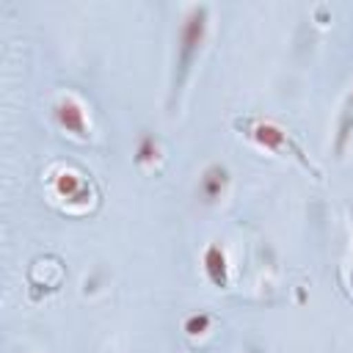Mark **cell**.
I'll return each mask as SVG.
<instances>
[{"label":"cell","mask_w":353,"mask_h":353,"mask_svg":"<svg viewBox=\"0 0 353 353\" xmlns=\"http://www.w3.org/2000/svg\"><path fill=\"white\" fill-rule=\"evenodd\" d=\"M204 270H207V276H210L212 284H218V287L226 284V256H223L221 245H210L207 248V254H204Z\"/></svg>","instance_id":"5"},{"label":"cell","mask_w":353,"mask_h":353,"mask_svg":"<svg viewBox=\"0 0 353 353\" xmlns=\"http://www.w3.org/2000/svg\"><path fill=\"white\" fill-rule=\"evenodd\" d=\"M350 108H353V97H350Z\"/></svg>","instance_id":"9"},{"label":"cell","mask_w":353,"mask_h":353,"mask_svg":"<svg viewBox=\"0 0 353 353\" xmlns=\"http://www.w3.org/2000/svg\"><path fill=\"white\" fill-rule=\"evenodd\" d=\"M251 138H254L256 143H262V146L273 149V152H279V149L287 143V132H284V130H279V127H276V124H270V121H259V124L251 130Z\"/></svg>","instance_id":"4"},{"label":"cell","mask_w":353,"mask_h":353,"mask_svg":"<svg viewBox=\"0 0 353 353\" xmlns=\"http://www.w3.org/2000/svg\"><path fill=\"white\" fill-rule=\"evenodd\" d=\"M154 157H157V143H154V138L146 135V138L138 143V160H141V163H152Z\"/></svg>","instance_id":"8"},{"label":"cell","mask_w":353,"mask_h":353,"mask_svg":"<svg viewBox=\"0 0 353 353\" xmlns=\"http://www.w3.org/2000/svg\"><path fill=\"white\" fill-rule=\"evenodd\" d=\"M55 190L63 199H80L83 190H85V185H83V179L77 174H61L58 182H55Z\"/></svg>","instance_id":"6"},{"label":"cell","mask_w":353,"mask_h":353,"mask_svg":"<svg viewBox=\"0 0 353 353\" xmlns=\"http://www.w3.org/2000/svg\"><path fill=\"white\" fill-rule=\"evenodd\" d=\"M55 119H58V124L66 130V132H74V135H85V113H83V108H80V102L74 99V97H63V99H58V105H55Z\"/></svg>","instance_id":"2"},{"label":"cell","mask_w":353,"mask_h":353,"mask_svg":"<svg viewBox=\"0 0 353 353\" xmlns=\"http://www.w3.org/2000/svg\"><path fill=\"white\" fill-rule=\"evenodd\" d=\"M207 328H210V317H207V314H193V317L185 320V331H188L190 336H199V334H204Z\"/></svg>","instance_id":"7"},{"label":"cell","mask_w":353,"mask_h":353,"mask_svg":"<svg viewBox=\"0 0 353 353\" xmlns=\"http://www.w3.org/2000/svg\"><path fill=\"white\" fill-rule=\"evenodd\" d=\"M201 36H204V8H193L185 28H182V36H179V41H182V47H179V83L193 63V55L201 44Z\"/></svg>","instance_id":"1"},{"label":"cell","mask_w":353,"mask_h":353,"mask_svg":"<svg viewBox=\"0 0 353 353\" xmlns=\"http://www.w3.org/2000/svg\"><path fill=\"white\" fill-rule=\"evenodd\" d=\"M226 182H229V171L223 165H210L204 171V176H201V182H199V190H201V196L207 201H215V199H221Z\"/></svg>","instance_id":"3"}]
</instances>
